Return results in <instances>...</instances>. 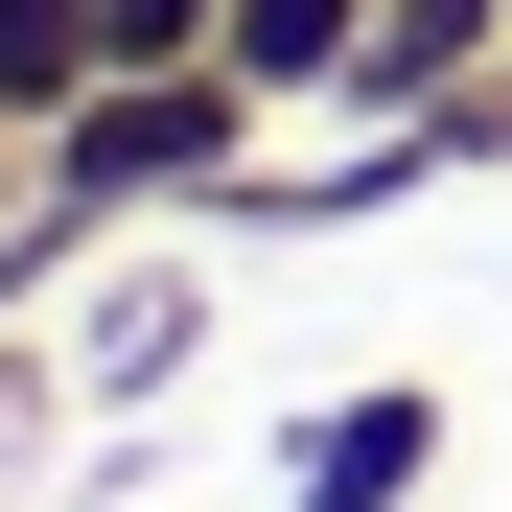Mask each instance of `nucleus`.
I'll use <instances>...</instances> for the list:
<instances>
[{
    "label": "nucleus",
    "instance_id": "39448f33",
    "mask_svg": "<svg viewBox=\"0 0 512 512\" xmlns=\"http://www.w3.org/2000/svg\"><path fill=\"white\" fill-rule=\"evenodd\" d=\"M489 24H512V0H373V70H350V94H443Z\"/></svg>",
    "mask_w": 512,
    "mask_h": 512
},
{
    "label": "nucleus",
    "instance_id": "423d86ee",
    "mask_svg": "<svg viewBox=\"0 0 512 512\" xmlns=\"http://www.w3.org/2000/svg\"><path fill=\"white\" fill-rule=\"evenodd\" d=\"M210 24H233V0H94V47H117V70H210Z\"/></svg>",
    "mask_w": 512,
    "mask_h": 512
},
{
    "label": "nucleus",
    "instance_id": "7ed1b4c3",
    "mask_svg": "<svg viewBox=\"0 0 512 512\" xmlns=\"http://www.w3.org/2000/svg\"><path fill=\"white\" fill-rule=\"evenodd\" d=\"M419 466H443V396H350V419L303 443V512H396Z\"/></svg>",
    "mask_w": 512,
    "mask_h": 512
},
{
    "label": "nucleus",
    "instance_id": "f257e3e1",
    "mask_svg": "<svg viewBox=\"0 0 512 512\" xmlns=\"http://www.w3.org/2000/svg\"><path fill=\"white\" fill-rule=\"evenodd\" d=\"M233 140H256L233 70H117V94H70L24 163H47V210H163V187H210Z\"/></svg>",
    "mask_w": 512,
    "mask_h": 512
},
{
    "label": "nucleus",
    "instance_id": "f03ea898",
    "mask_svg": "<svg viewBox=\"0 0 512 512\" xmlns=\"http://www.w3.org/2000/svg\"><path fill=\"white\" fill-rule=\"evenodd\" d=\"M210 70H233V94H350V70H373V0H233Z\"/></svg>",
    "mask_w": 512,
    "mask_h": 512
},
{
    "label": "nucleus",
    "instance_id": "20e7f679",
    "mask_svg": "<svg viewBox=\"0 0 512 512\" xmlns=\"http://www.w3.org/2000/svg\"><path fill=\"white\" fill-rule=\"evenodd\" d=\"M70 94H117V47H94V0H0V117H70Z\"/></svg>",
    "mask_w": 512,
    "mask_h": 512
},
{
    "label": "nucleus",
    "instance_id": "0eeeda50",
    "mask_svg": "<svg viewBox=\"0 0 512 512\" xmlns=\"http://www.w3.org/2000/svg\"><path fill=\"white\" fill-rule=\"evenodd\" d=\"M0 163H24V117H0Z\"/></svg>",
    "mask_w": 512,
    "mask_h": 512
}]
</instances>
